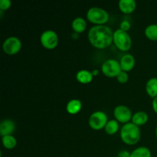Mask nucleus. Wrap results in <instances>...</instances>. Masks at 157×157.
I'll return each instance as SVG.
<instances>
[{"label":"nucleus","instance_id":"obj_19","mask_svg":"<svg viewBox=\"0 0 157 157\" xmlns=\"http://www.w3.org/2000/svg\"><path fill=\"white\" fill-rule=\"evenodd\" d=\"M145 35L147 38L153 41H157V24H152L145 29Z\"/></svg>","mask_w":157,"mask_h":157},{"label":"nucleus","instance_id":"obj_12","mask_svg":"<svg viewBox=\"0 0 157 157\" xmlns=\"http://www.w3.org/2000/svg\"><path fill=\"white\" fill-rule=\"evenodd\" d=\"M136 2L134 0H120L119 8L121 12L125 14H130L135 10Z\"/></svg>","mask_w":157,"mask_h":157},{"label":"nucleus","instance_id":"obj_23","mask_svg":"<svg viewBox=\"0 0 157 157\" xmlns=\"http://www.w3.org/2000/svg\"><path fill=\"white\" fill-rule=\"evenodd\" d=\"M11 5H12V2L10 0H1L0 1V9L1 11L6 10L10 8Z\"/></svg>","mask_w":157,"mask_h":157},{"label":"nucleus","instance_id":"obj_10","mask_svg":"<svg viewBox=\"0 0 157 157\" xmlns=\"http://www.w3.org/2000/svg\"><path fill=\"white\" fill-rule=\"evenodd\" d=\"M15 130V124L11 120H4L0 124V134L2 136L12 135Z\"/></svg>","mask_w":157,"mask_h":157},{"label":"nucleus","instance_id":"obj_26","mask_svg":"<svg viewBox=\"0 0 157 157\" xmlns=\"http://www.w3.org/2000/svg\"><path fill=\"white\" fill-rule=\"evenodd\" d=\"M153 108L154 111L157 113V96L153 100Z\"/></svg>","mask_w":157,"mask_h":157},{"label":"nucleus","instance_id":"obj_16","mask_svg":"<svg viewBox=\"0 0 157 157\" xmlns=\"http://www.w3.org/2000/svg\"><path fill=\"white\" fill-rule=\"evenodd\" d=\"M148 114L144 111H138L132 117V123L136 125H144L148 121Z\"/></svg>","mask_w":157,"mask_h":157},{"label":"nucleus","instance_id":"obj_11","mask_svg":"<svg viewBox=\"0 0 157 157\" xmlns=\"http://www.w3.org/2000/svg\"><path fill=\"white\" fill-rule=\"evenodd\" d=\"M120 64H121L122 71L126 72L130 71L133 68L135 65L134 57L130 54H126V55H123V57L121 58Z\"/></svg>","mask_w":157,"mask_h":157},{"label":"nucleus","instance_id":"obj_17","mask_svg":"<svg viewBox=\"0 0 157 157\" xmlns=\"http://www.w3.org/2000/svg\"><path fill=\"white\" fill-rule=\"evenodd\" d=\"M146 90L151 98H156L157 96V78H152L147 82Z\"/></svg>","mask_w":157,"mask_h":157},{"label":"nucleus","instance_id":"obj_15","mask_svg":"<svg viewBox=\"0 0 157 157\" xmlns=\"http://www.w3.org/2000/svg\"><path fill=\"white\" fill-rule=\"evenodd\" d=\"M93 74L87 70H81L77 73L76 78L80 83L88 84L93 80Z\"/></svg>","mask_w":157,"mask_h":157},{"label":"nucleus","instance_id":"obj_8","mask_svg":"<svg viewBox=\"0 0 157 157\" xmlns=\"http://www.w3.org/2000/svg\"><path fill=\"white\" fill-rule=\"evenodd\" d=\"M2 48L7 55H13L20 51L21 48V42L17 37H9L5 40Z\"/></svg>","mask_w":157,"mask_h":157},{"label":"nucleus","instance_id":"obj_7","mask_svg":"<svg viewBox=\"0 0 157 157\" xmlns=\"http://www.w3.org/2000/svg\"><path fill=\"white\" fill-rule=\"evenodd\" d=\"M41 44L48 49H54L58 43V37L56 32L52 30H46L40 38Z\"/></svg>","mask_w":157,"mask_h":157},{"label":"nucleus","instance_id":"obj_4","mask_svg":"<svg viewBox=\"0 0 157 157\" xmlns=\"http://www.w3.org/2000/svg\"><path fill=\"white\" fill-rule=\"evenodd\" d=\"M87 18L92 23L103 25L108 21L109 14L104 9L98 7H92L87 11Z\"/></svg>","mask_w":157,"mask_h":157},{"label":"nucleus","instance_id":"obj_25","mask_svg":"<svg viewBox=\"0 0 157 157\" xmlns=\"http://www.w3.org/2000/svg\"><path fill=\"white\" fill-rule=\"evenodd\" d=\"M131 153H129L127 150H121L119 153H118L117 157H130Z\"/></svg>","mask_w":157,"mask_h":157},{"label":"nucleus","instance_id":"obj_6","mask_svg":"<svg viewBox=\"0 0 157 157\" xmlns=\"http://www.w3.org/2000/svg\"><path fill=\"white\" fill-rule=\"evenodd\" d=\"M107 122V116L103 111L94 112L89 118V125L95 130H101L105 127Z\"/></svg>","mask_w":157,"mask_h":157},{"label":"nucleus","instance_id":"obj_3","mask_svg":"<svg viewBox=\"0 0 157 157\" xmlns=\"http://www.w3.org/2000/svg\"><path fill=\"white\" fill-rule=\"evenodd\" d=\"M115 45L121 51L127 52L129 51L132 45V40L130 35L125 31L119 29L113 32V39Z\"/></svg>","mask_w":157,"mask_h":157},{"label":"nucleus","instance_id":"obj_13","mask_svg":"<svg viewBox=\"0 0 157 157\" xmlns=\"http://www.w3.org/2000/svg\"><path fill=\"white\" fill-rule=\"evenodd\" d=\"M86 28H87V22H86V20L82 17H78L72 21V29L77 33L84 32Z\"/></svg>","mask_w":157,"mask_h":157},{"label":"nucleus","instance_id":"obj_28","mask_svg":"<svg viewBox=\"0 0 157 157\" xmlns=\"http://www.w3.org/2000/svg\"><path fill=\"white\" fill-rule=\"evenodd\" d=\"M156 137H157V126L156 127Z\"/></svg>","mask_w":157,"mask_h":157},{"label":"nucleus","instance_id":"obj_2","mask_svg":"<svg viewBox=\"0 0 157 157\" xmlns=\"http://www.w3.org/2000/svg\"><path fill=\"white\" fill-rule=\"evenodd\" d=\"M121 137L125 144L133 145L137 144L140 139V130L133 123H127L121 130Z\"/></svg>","mask_w":157,"mask_h":157},{"label":"nucleus","instance_id":"obj_24","mask_svg":"<svg viewBox=\"0 0 157 157\" xmlns=\"http://www.w3.org/2000/svg\"><path fill=\"white\" fill-rule=\"evenodd\" d=\"M130 28V23L128 21H127V20H124V21H123L121 23V28L120 29H122L123 31H125V32H127V30H129Z\"/></svg>","mask_w":157,"mask_h":157},{"label":"nucleus","instance_id":"obj_21","mask_svg":"<svg viewBox=\"0 0 157 157\" xmlns=\"http://www.w3.org/2000/svg\"><path fill=\"white\" fill-rule=\"evenodd\" d=\"M2 144L4 147H6V149H9V150L13 149L17 144L16 139L12 135H8V136H2Z\"/></svg>","mask_w":157,"mask_h":157},{"label":"nucleus","instance_id":"obj_14","mask_svg":"<svg viewBox=\"0 0 157 157\" xmlns=\"http://www.w3.org/2000/svg\"><path fill=\"white\" fill-rule=\"evenodd\" d=\"M81 107H82L81 101L78 99H73L71 100L67 103L66 109H67V111L71 114H76L81 110Z\"/></svg>","mask_w":157,"mask_h":157},{"label":"nucleus","instance_id":"obj_18","mask_svg":"<svg viewBox=\"0 0 157 157\" xmlns=\"http://www.w3.org/2000/svg\"><path fill=\"white\" fill-rule=\"evenodd\" d=\"M130 157H151V152L147 147H140L132 152Z\"/></svg>","mask_w":157,"mask_h":157},{"label":"nucleus","instance_id":"obj_1","mask_svg":"<svg viewBox=\"0 0 157 157\" xmlns=\"http://www.w3.org/2000/svg\"><path fill=\"white\" fill-rule=\"evenodd\" d=\"M90 44L98 48H105L110 45L113 39V32L110 27L98 25L90 28L88 32Z\"/></svg>","mask_w":157,"mask_h":157},{"label":"nucleus","instance_id":"obj_20","mask_svg":"<svg viewBox=\"0 0 157 157\" xmlns=\"http://www.w3.org/2000/svg\"><path fill=\"white\" fill-rule=\"evenodd\" d=\"M105 131L107 134L113 135L117 132L118 129H119V124H118L117 121L116 120H110L106 124Z\"/></svg>","mask_w":157,"mask_h":157},{"label":"nucleus","instance_id":"obj_22","mask_svg":"<svg viewBox=\"0 0 157 157\" xmlns=\"http://www.w3.org/2000/svg\"><path fill=\"white\" fill-rule=\"evenodd\" d=\"M117 81H119V82L126 83L127 81H128L129 75L127 72L122 71L118 75V76L117 77Z\"/></svg>","mask_w":157,"mask_h":157},{"label":"nucleus","instance_id":"obj_27","mask_svg":"<svg viewBox=\"0 0 157 157\" xmlns=\"http://www.w3.org/2000/svg\"><path fill=\"white\" fill-rule=\"evenodd\" d=\"M92 74H93V75H97L98 74V70H94L93 71V72H92Z\"/></svg>","mask_w":157,"mask_h":157},{"label":"nucleus","instance_id":"obj_5","mask_svg":"<svg viewBox=\"0 0 157 157\" xmlns=\"http://www.w3.org/2000/svg\"><path fill=\"white\" fill-rule=\"evenodd\" d=\"M101 70L104 75L110 78L117 77L118 75L122 71L120 62L114 59L106 60L102 64Z\"/></svg>","mask_w":157,"mask_h":157},{"label":"nucleus","instance_id":"obj_9","mask_svg":"<svg viewBox=\"0 0 157 157\" xmlns=\"http://www.w3.org/2000/svg\"><path fill=\"white\" fill-rule=\"evenodd\" d=\"M113 115L117 121L124 124H127L132 119L131 110L127 106L119 105L115 107L113 110Z\"/></svg>","mask_w":157,"mask_h":157}]
</instances>
